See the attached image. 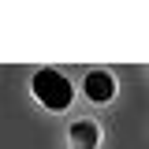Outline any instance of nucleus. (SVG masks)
<instances>
[{
    "label": "nucleus",
    "instance_id": "nucleus-1",
    "mask_svg": "<svg viewBox=\"0 0 149 149\" xmlns=\"http://www.w3.org/2000/svg\"><path fill=\"white\" fill-rule=\"evenodd\" d=\"M34 97L45 104V108L60 112V108H67V104H71L74 86H71L60 71H37V74H34Z\"/></svg>",
    "mask_w": 149,
    "mask_h": 149
},
{
    "label": "nucleus",
    "instance_id": "nucleus-3",
    "mask_svg": "<svg viewBox=\"0 0 149 149\" xmlns=\"http://www.w3.org/2000/svg\"><path fill=\"white\" fill-rule=\"evenodd\" d=\"M71 142L78 149H97V123H90V119H78L71 127Z\"/></svg>",
    "mask_w": 149,
    "mask_h": 149
},
{
    "label": "nucleus",
    "instance_id": "nucleus-2",
    "mask_svg": "<svg viewBox=\"0 0 149 149\" xmlns=\"http://www.w3.org/2000/svg\"><path fill=\"white\" fill-rule=\"evenodd\" d=\"M82 90H86L90 101L104 104V101H112V93H116V78H112L108 71H90V74H86V82H82Z\"/></svg>",
    "mask_w": 149,
    "mask_h": 149
}]
</instances>
